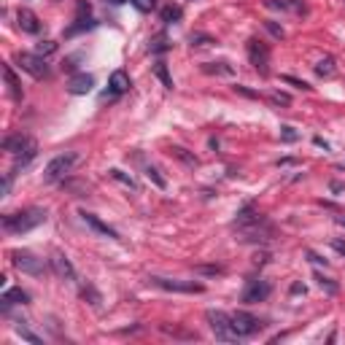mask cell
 <instances>
[{
  "label": "cell",
  "mask_w": 345,
  "mask_h": 345,
  "mask_svg": "<svg viewBox=\"0 0 345 345\" xmlns=\"http://www.w3.org/2000/svg\"><path fill=\"white\" fill-rule=\"evenodd\" d=\"M167 151H170V157H176V159H181V162H186L189 167H197V165H200V159H197L194 154H191V151H186L184 146H170Z\"/></svg>",
  "instance_id": "cell-18"
},
{
  "label": "cell",
  "mask_w": 345,
  "mask_h": 345,
  "mask_svg": "<svg viewBox=\"0 0 345 345\" xmlns=\"http://www.w3.org/2000/svg\"><path fill=\"white\" fill-rule=\"evenodd\" d=\"M30 302V294L22 291L19 286H14V289H6V294L0 297V305H3V313H8V308L11 305H27Z\"/></svg>",
  "instance_id": "cell-14"
},
{
  "label": "cell",
  "mask_w": 345,
  "mask_h": 345,
  "mask_svg": "<svg viewBox=\"0 0 345 345\" xmlns=\"http://www.w3.org/2000/svg\"><path fill=\"white\" fill-rule=\"evenodd\" d=\"M130 89V76L124 70H113L111 73V92L113 94H124Z\"/></svg>",
  "instance_id": "cell-17"
},
{
  "label": "cell",
  "mask_w": 345,
  "mask_h": 345,
  "mask_svg": "<svg viewBox=\"0 0 345 345\" xmlns=\"http://www.w3.org/2000/svg\"><path fill=\"white\" fill-rule=\"evenodd\" d=\"M308 259H310L313 264H327V259H321L318 254H313V251H308Z\"/></svg>",
  "instance_id": "cell-40"
},
{
  "label": "cell",
  "mask_w": 345,
  "mask_h": 345,
  "mask_svg": "<svg viewBox=\"0 0 345 345\" xmlns=\"http://www.w3.org/2000/svg\"><path fill=\"white\" fill-rule=\"evenodd\" d=\"M52 52H57V43L54 41H41V43L35 46V54H41V57L52 54Z\"/></svg>",
  "instance_id": "cell-33"
},
{
  "label": "cell",
  "mask_w": 345,
  "mask_h": 345,
  "mask_svg": "<svg viewBox=\"0 0 345 345\" xmlns=\"http://www.w3.org/2000/svg\"><path fill=\"white\" fill-rule=\"evenodd\" d=\"M132 6L138 8L140 14H149V11H154V6H157V0H130Z\"/></svg>",
  "instance_id": "cell-32"
},
{
  "label": "cell",
  "mask_w": 345,
  "mask_h": 345,
  "mask_svg": "<svg viewBox=\"0 0 345 345\" xmlns=\"http://www.w3.org/2000/svg\"><path fill=\"white\" fill-rule=\"evenodd\" d=\"M16 334H19V337H22V340H27V342H33V345H41L43 340L41 337H38V334L35 332H30V329H27L24 327V321H19L16 324Z\"/></svg>",
  "instance_id": "cell-24"
},
{
  "label": "cell",
  "mask_w": 345,
  "mask_h": 345,
  "mask_svg": "<svg viewBox=\"0 0 345 345\" xmlns=\"http://www.w3.org/2000/svg\"><path fill=\"white\" fill-rule=\"evenodd\" d=\"M11 262H14V267H16L19 273H27V275H33V278H43L46 275L43 259H38L30 251H14L11 254Z\"/></svg>",
  "instance_id": "cell-4"
},
{
  "label": "cell",
  "mask_w": 345,
  "mask_h": 345,
  "mask_svg": "<svg viewBox=\"0 0 345 345\" xmlns=\"http://www.w3.org/2000/svg\"><path fill=\"white\" fill-rule=\"evenodd\" d=\"M154 76H157V79L162 81V84H165L167 86V89H172V79H170V73H167V65L165 62H154Z\"/></svg>",
  "instance_id": "cell-23"
},
{
  "label": "cell",
  "mask_w": 345,
  "mask_h": 345,
  "mask_svg": "<svg viewBox=\"0 0 345 345\" xmlns=\"http://www.w3.org/2000/svg\"><path fill=\"white\" fill-rule=\"evenodd\" d=\"M194 273H200V275H221L224 267H218V264H197Z\"/></svg>",
  "instance_id": "cell-30"
},
{
  "label": "cell",
  "mask_w": 345,
  "mask_h": 345,
  "mask_svg": "<svg viewBox=\"0 0 345 345\" xmlns=\"http://www.w3.org/2000/svg\"><path fill=\"white\" fill-rule=\"evenodd\" d=\"M143 172H146V178H149V181H151V184H154L157 189H167V181L159 176V170H157V167H151V165H149Z\"/></svg>",
  "instance_id": "cell-25"
},
{
  "label": "cell",
  "mask_w": 345,
  "mask_h": 345,
  "mask_svg": "<svg viewBox=\"0 0 345 345\" xmlns=\"http://www.w3.org/2000/svg\"><path fill=\"white\" fill-rule=\"evenodd\" d=\"M16 24H19V30H22V33H30V35H38V33H41V19H38V16L30 11V8H19Z\"/></svg>",
  "instance_id": "cell-12"
},
{
  "label": "cell",
  "mask_w": 345,
  "mask_h": 345,
  "mask_svg": "<svg viewBox=\"0 0 345 345\" xmlns=\"http://www.w3.org/2000/svg\"><path fill=\"white\" fill-rule=\"evenodd\" d=\"M334 221H337L340 227H345V216H342V213H340V216H334Z\"/></svg>",
  "instance_id": "cell-43"
},
{
  "label": "cell",
  "mask_w": 345,
  "mask_h": 345,
  "mask_svg": "<svg viewBox=\"0 0 345 345\" xmlns=\"http://www.w3.org/2000/svg\"><path fill=\"white\" fill-rule=\"evenodd\" d=\"M208 43H213L208 35H191V46H208Z\"/></svg>",
  "instance_id": "cell-37"
},
{
  "label": "cell",
  "mask_w": 345,
  "mask_h": 345,
  "mask_svg": "<svg viewBox=\"0 0 345 345\" xmlns=\"http://www.w3.org/2000/svg\"><path fill=\"white\" fill-rule=\"evenodd\" d=\"M245 52H248V60H251V65H254L259 73H262V76L270 73V49H267L262 41L251 38V41H248V46H245Z\"/></svg>",
  "instance_id": "cell-7"
},
{
  "label": "cell",
  "mask_w": 345,
  "mask_h": 345,
  "mask_svg": "<svg viewBox=\"0 0 345 345\" xmlns=\"http://www.w3.org/2000/svg\"><path fill=\"white\" fill-rule=\"evenodd\" d=\"M232 327H235V332L240 334V337H251V334H256L264 324L259 321L256 315H251V313L237 310V313H232Z\"/></svg>",
  "instance_id": "cell-8"
},
{
  "label": "cell",
  "mask_w": 345,
  "mask_h": 345,
  "mask_svg": "<svg viewBox=\"0 0 345 345\" xmlns=\"http://www.w3.org/2000/svg\"><path fill=\"white\" fill-rule=\"evenodd\" d=\"M270 100H273L275 105H289V103H291V97H289V94H281V92L270 94Z\"/></svg>",
  "instance_id": "cell-36"
},
{
  "label": "cell",
  "mask_w": 345,
  "mask_h": 345,
  "mask_svg": "<svg viewBox=\"0 0 345 345\" xmlns=\"http://www.w3.org/2000/svg\"><path fill=\"white\" fill-rule=\"evenodd\" d=\"M264 27H267V33H270L273 38H278V41H281V38H286V30L278 22H273V19H267L264 22Z\"/></svg>",
  "instance_id": "cell-31"
},
{
  "label": "cell",
  "mask_w": 345,
  "mask_h": 345,
  "mask_svg": "<svg viewBox=\"0 0 345 345\" xmlns=\"http://www.w3.org/2000/svg\"><path fill=\"white\" fill-rule=\"evenodd\" d=\"M291 294H305V286L302 283H291Z\"/></svg>",
  "instance_id": "cell-42"
},
{
  "label": "cell",
  "mask_w": 345,
  "mask_h": 345,
  "mask_svg": "<svg viewBox=\"0 0 345 345\" xmlns=\"http://www.w3.org/2000/svg\"><path fill=\"white\" fill-rule=\"evenodd\" d=\"M33 143V138H27V135H22V132H16V135H8V138H3V151H8V154H22V151L27 149Z\"/></svg>",
  "instance_id": "cell-15"
},
{
  "label": "cell",
  "mask_w": 345,
  "mask_h": 345,
  "mask_svg": "<svg viewBox=\"0 0 345 345\" xmlns=\"http://www.w3.org/2000/svg\"><path fill=\"white\" fill-rule=\"evenodd\" d=\"M92 27H94L92 19H89V16L84 19V14H79V19H76V24L68 30V35H76V33H81V30H92Z\"/></svg>",
  "instance_id": "cell-28"
},
{
  "label": "cell",
  "mask_w": 345,
  "mask_h": 345,
  "mask_svg": "<svg viewBox=\"0 0 345 345\" xmlns=\"http://www.w3.org/2000/svg\"><path fill=\"white\" fill-rule=\"evenodd\" d=\"M81 297H84V300H86V302H89V305H92V308H100V302H103V297H100V291H97V289H94V286H92V283H84V286H81Z\"/></svg>",
  "instance_id": "cell-21"
},
{
  "label": "cell",
  "mask_w": 345,
  "mask_h": 345,
  "mask_svg": "<svg viewBox=\"0 0 345 345\" xmlns=\"http://www.w3.org/2000/svg\"><path fill=\"white\" fill-rule=\"evenodd\" d=\"M111 3H116V6H121V3H127V0H111Z\"/></svg>",
  "instance_id": "cell-44"
},
{
  "label": "cell",
  "mask_w": 345,
  "mask_h": 345,
  "mask_svg": "<svg viewBox=\"0 0 345 345\" xmlns=\"http://www.w3.org/2000/svg\"><path fill=\"white\" fill-rule=\"evenodd\" d=\"M281 140H286V143H294V140H297V132H294V127H289V124H286V127H281Z\"/></svg>",
  "instance_id": "cell-35"
},
{
  "label": "cell",
  "mask_w": 345,
  "mask_h": 345,
  "mask_svg": "<svg viewBox=\"0 0 345 345\" xmlns=\"http://www.w3.org/2000/svg\"><path fill=\"white\" fill-rule=\"evenodd\" d=\"M49 264H52V270L57 278H62V281H73L76 278V270H73V264H70V259L65 256L62 251H54L52 259H49Z\"/></svg>",
  "instance_id": "cell-11"
},
{
  "label": "cell",
  "mask_w": 345,
  "mask_h": 345,
  "mask_svg": "<svg viewBox=\"0 0 345 345\" xmlns=\"http://www.w3.org/2000/svg\"><path fill=\"white\" fill-rule=\"evenodd\" d=\"M162 334H170V337H184V340H194L197 334L194 332H186V329H178V327H167V324H162Z\"/></svg>",
  "instance_id": "cell-22"
},
{
  "label": "cell",
  "mask_w": 345,
  "mask_h": 345,
  "mask_svg": "<svg viewBox=\"0 0 345 345\" xmlns=\"http://www.w3.org/2000/svg\"><path fill=\"white\" fill-rule=\"evenodd\" d=\"M108 176L113 178V181H119L121 186H127V189H132V191H138V184H135V178L132 176H127L124 170H119V167H111L108 170Z\"/></svg>",
  "instance_id": "cell-19"
},
{
  "label": "cell",
  "mask_w": 345,
  "mask_h": 345,
  "mask_svg": "<svg viewBox=\"0 0 345 345\" xmlns=\"http://www.w3.org/2000/svg\"><path fill=\"white\" fill-rule=\"evenodd\" d=\"M315 73H318L321 79H332V76L337 73V68H334V57H324V60H318V65H315Z\"/></svg>",
  "instance_id": "cell-20"
},
{
  "label": "cell",
  "mask_w": 345,
  "mask_h": 345,
  "mask_svg": "<svg viewBox=\"0 0 345 345\" xmlns=\"http://www.w3.org/2000/svg\"><path fill=\"white\" fill-rule=\"evenodd\" d=\"M332 248H334L337 254H342V256H345V243H342V240H332Z\"/></svg>",
  "instance_id": "cell-41"
},
{
  "label": "cell",
  "mask_w": 345,
  "mask_h": 345,
  "mask_svg": "<svg viewBox=\"0 0 345 345\" xmlns=\"http://www.w3.org/2000/svg\"><path fill=\"white\" fill-rule=\"evenodd\" d=\"M270 291H273V286L267 283V281H262V278H256V281H248L245 291H243V302H245V305L264 302L267 297H270Z\"/></svg>",
  "instance_id": "cell-9"
},
{
  "label": "cell",
  "mask_w": 345,
  "mask_h": 345,
  "mask_svg": "<svg viewBox=\"0 0 345 345\" xmlns=\"http://www.w3.org/2000/svg\"><path fill=\"white\" fill-rule=\"evenodd\" d=\"M76 162H79V154H76V151H68V154L54 157L49 165H46L43 178H46V181H60V178H65V176H68V172L73 170Z\"/></svg>",
  "instance_id": "cell-5"
},
{
  "label": "cell",
  "mask_w": 345,
  "mask_h": 345,
  "mask_svg": "<svg viewBox=\"0 0 345 345\" xmlns=\"http://www.w3.org/2000/svg\"><path fill=\"white\" fill-rule=\"evenodd\" d=\"M3 76H6V84H8V92H11V97L19 103V100H22V84H19V79L14 76L11 65H3Z\"/></svg>",
  "instance_id": "cell-16"
},
{
  "label": "cell",
  "mask_w": 345,
  "mask_h": 345,
  "mask_svg": "<svg viewBox=\"0 0 345 345\" xmlns=\"http://www.w3.org/2000/svg\"><path fill=\"white\" fill-rule=\"evenodd\" d=\"M46 221V210L43 208H27V210H19V213H8L3 216V229L11 235H22V232H30L38 224Z\"/></svg>",
  "instance_id": "cell-1"
},
{
  "label": "cell",
  "mask_w": 345,
  "mask_h": 345,
  "mask_svg": "<svg viewBox=\"0 0 345 345\" xmlns=\"http://www.w3.org/2000/svg\"><path fill=\"white\" fill-rule=\"evenodd\" d=\"M286 81L294 84V86H300V89H310V84H305V81H300V79H294V76H286Z\"/></svg>",
  "instance_id": "cell-38"
},
{
  "label": "cell",
  "mask_w": 345,
  "mask_h": 345,
  "mask_svg": "<svg viewBox=\"0 0 345 345\" xmlns=\"http://www.w3.org/2000/svg\"><path fill=\"white\" fill-rule=\"evenodd\" d=\"M235 92H240V94H245V97H259V94H256V92H251V89H245V86H240V84H237V86H235Z\"/></svg>",
  "instance_id": "cell-39"
},
{
  "label": "cell",
  "mask_w": 345,
  "mask_h": 345,
  "mask_svg": "<svg viewBox=\"0 0 345 345\" xmlns=\"http://www.w3.org/2000/svg\"><path fill=\"white\" fill-rule=\"evenodd\" d=\"M79 216H81V221H84L86 227H92V229H94V232H97V235H103V237H111V240H121L116 229H113V227H108V224H105L100 216H94V213H86V210H81Z\"/></svg>",
  "instance_id": "cell-10"
},
{
  "label": "cell",
  "mask_w": 345,
  "mask_h": 345,
  "mask_svg": "<svg viewBox=\"0 0 345 345\" xmlns=\"http://www.w3.org/2000/svg\"><path fill=\"white\" fill-rule=\"evenodd\" d=\"M205 321L210 324V329H213V334L218 340H224V342H235V340H240V334L235 332L232 327V315L224 313V310H208L205 313Z\"/></svg>",
  "instance_id": "cell-2"
},
{
  "label": "cell",
  "mask_w": 345,
  "mask_h": 345,
  "mask_svg": "<svg viewBox=\"0 0 345 345\" xmlns=\"http://www.w3.org/2000/svg\"><path fill=\"white\" fill-rule=\"evenodd\" d=\"M16 62L24 73H30L33 79H46L49 76V65L41 54H27V52H19L16 54Z\"/></svg>",
  "instance_id": "cell-6"
},
{
  "label": "cell",
  "mask_w": 345,
  "mask_h": 345,
  "mask_svg": "<svg viewBox=\"0 0 345 345\" xmlns=\"http://www.w3.org/2000/svg\"><path fill=\"white\" fill-rule=\"evenodd\" d=\"M203 70L205 73H216V76H232V68H229L227 62H208Z\"/></svg>",
  "instance_id": "cell-26"
},
{
  "label": "cell",
  "mask_w": 345,
  "mask_h": 345,
  "mask_svg": "<svg viewBox=\"0 0 345 345\" xmlns=\"http://www.w3.org/2000/svg\"><path fill=\"white\" fill-rule=\"evenodd\" d=\"M315 281H318V286H321V289H327L329 294H337V289H340V286L334 283L332 278H324L321 273H315Z\"/></svg>",
  "instance_id": "cell-29"
},
{
  "label": "cell",
  "mask_w": 345,
  "mask_h": 345,
  "mask_svg": "<svg viewBox=\"0 0 345 345\" xmlns=\"http://www.w3.org/2000/svg\"><path fill=\"white\" fill-rule=\"evenodd\" d=\"M170 46H167V38L165 35H159V38H154L151 41V52H167Z\"/></svg>",
  "instance_id": "cell-34"
},
{
  "label": "cell",
  "mask_w": 345,
  "mask_h": 345,
  "mask_svg": "<svg viewBox=\"0 0 345 345\" xmlns=\"http://www.w3.org/2000/svg\"><path fill=\"white\" fill-rule=\"evenodd\" d=\"M149 283L157 286V289L178 291V294H203V291H205L203 283H194V281H176V278H162V275H151Z\"/></svg>",
  "instance_id": "cell-3"
},
{
  "label": "cell",
  "mask_w": 345,
  "mask_h": 345,
  "mask_svg": "<svg viewBox=\"0 0 345 345\" xmlns=\"http://www.w3.org/2000/svg\"><path fill=\"white\" fill-rule=\"evenodd\" d=\"M92 86H94V79L89 73H76L68 81V92L70 94H86V92H92Z\"/></svg>",
  "instance_id": "cell-13"
},
{
  "label": "cell",
  "mask_w": 345,
  "mask_h": 345,
  "mask_svg": "<svg viewBox=\"0 0 345 345\" xmlns=\"http://www.w3.org/2000/svg\"><path fill=\"white\" fill-rule=\"evenodd\" d=\"M181 6H167V8H162V22H167V24H172V22H178L181 19Z\"/></svg>",
  "instance_id": "cell-27"
}]
</instances>
